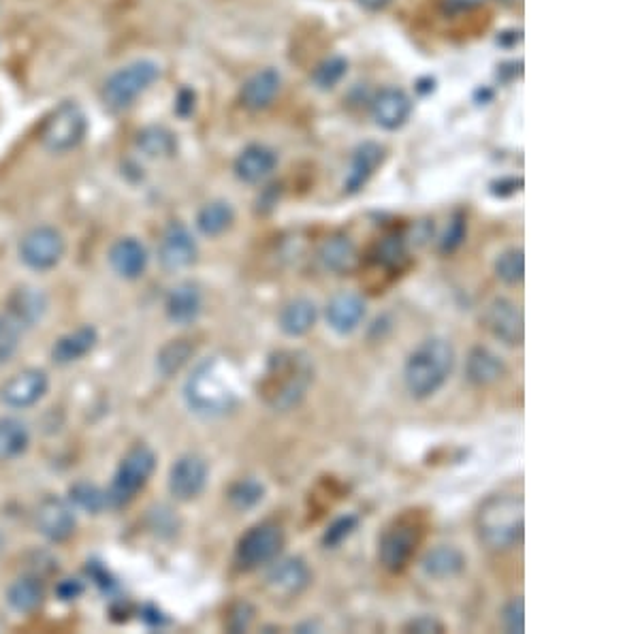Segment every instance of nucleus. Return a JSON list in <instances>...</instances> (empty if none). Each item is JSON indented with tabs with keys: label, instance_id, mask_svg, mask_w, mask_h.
Instances as JSON below:
<instances>
[{
	"label": "nucleus",
	"instance_id": "obj_1",
	"mask_svg": "<svg viewBox=\"0 0 640 634\" xmlns=\"http://www.w3.org/2000/svg\"><path fill=\"white\" fill-rule=\"evenodd\" d=\"M314 380V363L301 351H280L269 359L259 395L274 410H291L303 398Z\"/></svg>",
	"mask_w": 640,
	"mask_h": 634
},
{
	"label": "nucleus",
	"instance_id": "obj_2",
	"mask_svg": "<svg viewBox=\"0 0 640 634\" xmlns=\"http://www.w3.org/2000/svg\"><path fill=\"white\" fill-rule=\"evenodd\" d=\"M455 368V348L442 338H429L414 348L404 368V383L414 400L438 393Z\"/></svg>",
	"mask_w": 640,
	"mask_h": 634
},
{
	"label": "nucleus",
	"instance_id": "obj_3",
	"mask_svg": "<svg viewBox=\"0 0 640 634\" xmlns=\"http://www.w3.org/2000/svg\"><path fill=\"white\" fill-rule=\"evenodd\" d=\"M523 500L512 494L489 496L476 513L480 543L491 551H506L521 543L525 528Z\"/></svg>",
	"mask_w": 640,
	"mask_h": 634
},
{
	"label": "nucleus",
	"instance_id": "obj_4",
	"mask_svg": "<svg viewBox=\"0 0 640 634\" xmlns=\"http://www.w3.org/2000/svg\"><path fill=\"white\" fill-rule=\"evenodd\" d=\"M184 398L190 410L203 417H220L235 406V389L224 376V363L218 357L205 359L192 370L184 385Z\"/></svg>",
	"mask_w": 640,
	"mask_h": 634
},
{
	"label": "nucleus",
	"instance_id": "obj_5",
	"mask_svg": "<svg viewBox=\"0 0 640 634\" xmlns=\"http://www.w3.org/2000/svg\"><path fill=\"white\" fill-rule=\"evenodd\" d=\"M160 77V67L154 60H135L131 65L111 73L101 90V99L111 112H124Z\"/></svg>",
	"mask_w": 640,
	"mask_h": 634
},
{
	"label": "nucleus",
	"instance_id": "obj_6",
	"mask_svg": "<svg viewBox=\"0 0 640 634\" xmlns=\"http://www.w3.org/2000/svg\"><path fill=\"white\" fill-rule=\"evenodd\" d=\"M88 133V118L75 101H64L52 109L41 124L39 141L47 152L64 154L82 144Z\"/></svg>",
	"mask_w": 640,
	"mask_h": 634
},
{
	"label": "nucleus",
	"instance_id": "obj_7",
	"mask_svg": "<svg viewBox=\"0 0 640 634\" xmlns=\"http://www.w3.org/2000/svg\"><path fill=\"white\" fill-rule=\"evenodd\" d=\"M154 468L156 455L148 447L139 445L128 451L116 472L114 483H111L107 491L109 506H124L131 502L139 494V489L146 487Z\"/></svg>",
	"mask_w": 640,
	"mask_h": 634
},
{
	"label": "nucleus",
	"instance_id": "obj_8",
	"mask_svg": "<svg viewBox=\"0 0 640 634\" xmlns=\"http://www.w3.org/2000/svg\"><path fill=\"white\" fill-rule=\"evenodd\" d=\"M421 523L412 517L397 519L384 530L378 545V560L389 573H402L421 545Z\"/></svg>",
	"mask_w": 640,
	"mask_h": 634
},
{
	"label": "nucleus",
	"instance_id": "obj_9",
	"mask_svg": "<svg viewBox=\"0 0 640 634\" xmlns=\"http://www.w3.org/2000/svg\"><path fill=\"white\" fill-rule=\"evenodd\" d=\"M284 547V532L278 523H259L239 538L235 562L242 570H254L274 562Z\"/></svg>",
	"mask_w": 640,
	"mask_h": 634
},
{
	"label": "nucleus",
	"instance_id": "obj_10",
	"mask_svg": "<svg viewBox=\"0 0 640 634\" xmlns=\"http://www.w3.org/2000/svg\"><path fill=\"white\" fill-rule=\"evenodd\" d=\"M64 255V240L54 227H37L24 235L20 257L32 269H52Z\"/></svg>",
	"mask_w": 640,
	"mask_h": 634
},
{
	"label": "nucleus",
	"instance_id": "obj_11",
	"mask_svg": "<svg viewBox=\"0 0 640 634\" xmlns=\"http://www.w3.org/2000/svg\"><path fill=\"white\" fill-rule=\"evenodd\" d=\"M485 327L491 331L493 338H498L506 346H521L525 327L521 308L506 297H495L485 310Z\"/></svg>",
	"mask_w": 640,
	"mask_h": 634
},
{
	"label": "nucleus",
	"instance_id": "obj_12",
	"mask_svg": "<svg viewBox=\"0 0 640 634\" xmlns=\"http://www.w3.org/2000/svg\"><path fill=\"white\" fill-rule=\"evenodd\" d=\"M207 483V464L199 455H184L171 466L169 491L182 502L195 500Z\"/></svg>",
	"mask_w": 640,
	"mask_h": 634
},
{
	"label": "nucleus",
	"instance_id": "obj_13",
	"mask_svg": "<svg viewBox=\"0 0 640 634\" xmlns=\"http://www.w3.org/2000/svg\"><path fill=\"white\" fill-rule=\"evenodd\" d=\"M158 259H160V265L169 269V272L192 265V261L197 259L195 237H192L190 231L180 223L169 225L158 246Z\"/></svg>",
	"mask_w": 640,
	"mask_h": 634
},
{
	"label": "nucleus",
	"instance_id": "obj_14",
	"mask_svg": "<svg viewBox=\"0 0 640 634\" xmlns=\"http://www.w3.org/2000/svg\"><path fill=\"white\" fill-rule=\"evenodd\" d=\"M412 114V99L402 88H384L372 101V116L384 131H397Z\"/></svg>",
	"mask_w": 640,
	"mask_h": 634
},
{
	"label": "nucleus",
	"instance_id": "obj_15",
	"mask_svg": "<svg viewBox=\"0 0 640 634\" xmlns=\"http://www.w3.org/2000/svg\"><path fill=\"white\" fill-rule=\"evenodd\" d=\"M47 391V376L41 370H24L11 376L0 387V400L11 408H28L37 404Z\"/></svg>",
	"mask_w": 640,
	"mask_h": 634
},
{
	"label": "nucleus",
	"instance_id": "obj_16",
	"mask_svg": "<svg viewBox=\"0 0 640 634\" xmlns=\"http://www.w3.org/2000/svg\"><path fill=\"white\" fill-rule=\"evenodd\" d=\"M37 528L45 538H50L54 543L67 541L75 532V513L69 502L54 496L45 498L37 511Z\"/></svg>",
	"mask_w": 640,
	"mask_h": 634
},
{
	"label": "nucleus",
	"instance_id": "obj_17",
	"mask_svg": "<svg viewBox=\"0 0 640 634\" xmlns=\"http://www.w3.org/2000/svg\"><path fill=\"white\" fill-rule=\"evenodd\" d=\"M365 301L355 293H338L325 310L327 325L338 336H350L365 319Z\"/></svg>",
	"mask_w": 640,
	"mask_h": 634
},
{
	"label": "nucleus",
	"instance_id": "obj_18",
	"mask_svg": "<svg viewBox=\"0 0 640 634\" xmlns=\"http://www.w3.org/2000/svg\"><path fill=\"white\" fill-rule=\"evenodd\" d=\"M278 165L276 152L263 144H250L235 158V176L246 184H259L274 173Z\"/></svg>",
	"mask_w": 640,
	"mask_h": 634
},
{
	"label": "nucleus",
	"instance_id": "obj_19",
	"mask_svg": "<svg viewBox=\"0 0 640 634\" xmlns=\"http://www.w3.org/2000/svg\"><path fill=\"white\" fill-rule=\"evenodd\" d=\"M280 86H282V77L276 69L256 71L244 82L242 92H239V101H242V105L250 109V112H261V109H267L271 103H274V99L280 92Z\"/></svg>",
	"mask_w": 640,
	"mask_h": 634
},
{
	"label": "nucleus",
	"instance_id": "obj_20",
	"mask_svg": "<svg viewBox=\"0 0 640 634\" xmlns=\"http://www.w3.org/2000/svg\"><path fill=\"white\" fill-rule=\"evenodd\" d=\"M384 161V148L376 141H365L361 144L355 154H352L348 176L344 182V190L348 195H355L359 190L370 182V178L376 173V169Z\"/></svg>",
	"mask_w": 640,
	"mask_h": 634
},
{
	"label": "nucleus",
	"instance_id": "obj_21",
	"mask_svg": "<svg viewBox=\"0 0 640 634\" xmlns=\"http://www.w3.org/2000/svg\"><path fill=\"white\" fill-rule=\"evenodd\" d=\"M310 568L301 558H286L269 570L267 583L276 594L297 596L310 585Z\"/></svg>",
	"mask_w": 640,
	"mask_h": 634
},
{
	"label": "nucleus",
	"instance_id": "obj_22",
	"mask_svg": "<svg viewBox=\"0 0 640 634\" xmlns=\"http://www.w3.org/2000/svg\"><path fill=\"white\" fill-rule=\"evenodd\" d=\"M109 263L118 276L135 280L146 272L148 252L141 242L135 240V237H124V240H118L114 246H111Z\"/></svg>",
	"mask_w": 640,
	"mask_h": 634
},
{
	"label": "nucleus",
	"instance_id": "obj_23",
	"mask_svg": "<svg viewBox=\"0 0 640 634\" xmlns=\"http://www.w3.org/2000/svg\"><path fill=\"white\" fill-rule=\"evenodd\" d=\"M318 259L327 272L344 276L357 269L359 252H357V246L352 244L346 235H333L323 246H320Z\"/></svg>",
	"mask_w": 640,
	"mask_h": 634
},
{
	"label": "nucleus",
	"instance_id": "obj_24",
	"mask_svg": "<svg viewBox=\"0 0 640 634\" xmlns=\"http://www.w3.org/2000/svg\"><path fill=\"white\" fill-rule=\"evenodd\" d=\"M318 319V308L312 299L297 297L282 308L278 325L282 329V334L288 338H301L306 336L308 331L316 325Z\"/></svg>",
	"mask_w": 640,
	"mask_h": 634
},
{
	"label": "nucleus",
	"instance_id": "obj_25",
	"mask_svg": "<svg viewBox=\"0 0 640 634\" xmlns=\"http://www.w3.org/2000/svg\"><path fill=\"white\" fill-rule=\"evenodd\" d=\"M506 374L504 361L485 346H474L466 359V376L472 385L487 387Z\"/></svg>",
	"mask_w": 640,
	"mask_h": 634
},
{
	"label": "nucleus",
	"instance_id": "obj_26",
	"mask_svg": "<svg viewBox=\"0 0 640 634\" xmlns=\"http://www.w3.org/2000/svg\"><path fill=\"white\" fill-rule=\"evenodd\" d=\"M45 310L47 297L39 289L22 287L9 297V319L18 323V327H32L43 319Z\"/></svg>",
	"mask_w": 640,
	"mask_h": 634
},
{
	"label": "nucleus",
	"instance_id": "obj_27",
	"mask_svg": "<svg viewBox=\"0 0 640 634\" xmlns=\"http://www.w3.org/2000/svg\"><path fill=\"white\" fill-rule=\"evenodd\" d=\"M201 293L195 284L184 282L175 287L167 297V314L173 323L178 325H190L197 321L201 314Z\"/></svg>",
	"mask_w": 640,
	"mask_h": 634
},
{
	"label": "nucleus",
	"instance_id": "obj_28",
	"mask_svg": "<svg viewBox=\"0 0 640 634\" xmlns=\"http://www.w3.org/2000/svg\"><path fill=\"white\" fill-rule=\"evenodd\" d=\"M466 568V556L451 545H438L429 549L423 558V570L434 579H451L463 573Z\"/></svg>",
	"mask_w": 640,
	"mask_h": 634
},
{
	"label": "nucleus",
	"instance_id": "obj_29",
	"mask_svg": "<svg viewBox=\"0 0 640 634\" xmlns=\"http://www.w3.org/2000/svg\"><path fill=\"white\" fill-rule=\"evenodd\" d=\"M94 344H96V331L92 327H79L71 331V334L62 336L54 344L52 357L56 363H71L90 353Z\"/></svg>",
	"mask_w": 640,
	"mask_h": 634
},
{
	"label": "nucleus",
	"instance_id": "obj_30",
	"mask_svg": "<svg viewBox=\"0 0 640 634\" xmlns=\"http://www.w3.org/2000/svg\"><path fill=\"white\" fill-rule=\"evenodd\" d=\"M137 148L150 158H169L178 152V139L165 126H146L137 133Z\"/></svg>",
	"mask_w": 640,
	"mask_h": 634
},
{
	"label": "nucleus",
	"instance_id": "obj_31",
	"mask_svg": "<svg viewBox=\"0 0 640 634\" xmlns=\"http://www.w3.org/2000/svg\"><path fill=\"white\" fill-rule=\"evenodd\" d=\"M7 602L13 611L32 613L43 602V583L37 577H22L7 590Z\"/></svg>",
	"mask_w": 640,
	"mask_h": 634
},
{
	"label": "nucleus",
	"instance_id": "obj_32",
	"mask_svg": "<svg viewBox=\"0 0 640 634\" xmlns=\"http://www.w3.org/2000/svg\"><path fill=\"white\" fill-rule=\"evenodd\" d=\"M235 220V212L227 201H212L201 208L197 214V227L203 235L216 237L227 231Z\"/></svg>",
	"mask_w": 640,
	"mask_h": 634
},
{
	"label": "nucleus",
	"instance_id": "obj_33",
	"mask_svg": "<svg viewBox=\"0 0 640 634\" xmlns=\"http://www.w3.org/2000/svg\"><path fill=\"white\" fill-rule=\"evenodd\" d=\"M28 430L18 419H0V459H13L26 451Z\"/></svg>",
	"mask_w": 640,
	"mask_h": 634
},
{
	"label": "nucleus",
	"instance_id": "obj_34",
	"mask_svg": "<svg viewBox=\"0 0 640 634\" xmlns=\"http://www.w3.org/2000/svg\"><path fill=\"white\" fill-rule=\"evenodd\" d=\"M192 353H195V346H192L188 340H171L169 344L160 348L158 361H156L158 372L167 378L178 374L186 366Z\"/></svg>",
	"mask_w": 640,
	"mask_h": 634
},
{
	"label": "nucleus",
	"instance_id": "obj_35",
	"mask_svg": "<svg viewBox=\"0 0 640 634\" xmlns=\"http://www.w3.org/2000/svg\"><path fill=\"white\" fill-rule=\"evenodd\" d=\"M495 274L504 282L515 287V284L523 282L525 276V257L521 248H508L495 261Z\"/></svg>",
	"mask_w": 640,
	"mask_h": 634
},
{
	"label": "nucleus",
	"instance_id": "obj_36",
	"mask_svg": "<svg viewBox=\"0 0 640 634\" xmlns=\"http://www.w3.org/2000/svg\"><path fill=\"white\" fill-rule=\"evenodd\" d=\"M263 496H265V487L254 479H244L229 489V500L237 511L252 509V506H256L263 500Z\"/></svg>",
	"mask_w": 640,
	"mask_h": 634
},
{
	"label": "nucleus",
	"instance_id": "obj_37",
	"mask_svg": "<svg viewBox=\"0 0 640 634\" xmlns=\"http://www.w3.org/2000/svg\"><path fill=\"white\" fill-rule=\"evenodd\" d=\"M71 500L79 506V509H84L88 513H101L105 506H109L107 491L99 489L96 485H90V483L75 485L71 489Z\"/></svg>",
	"mask_w": 640,
	"mask_h": 634
},
{
	"label": "nucleus",
	"instance_id": "obj_38",
	"mask_svg": "<svg viewBox=\"0 0 640 634\" xmlns=\"http://www.w3.org/2000/svg\"><path fill=\"white\" fill-rule=\"evenodd\" d=\"M346 69H348V62L340 56H333V58L325 60L323 65L316 67V71L312 75V82L320 90H331L346 75Z\"/></svg>",
	"mask_w": 640,
	"mask_h": 634
},
{
	"label": "nucleus",
	"instance_id": "obj_39",
	"mask_svg": "<svg viewBox=\"0 0 640 634\" xmlns=\"http://www.w3.org/2000/svg\"><path fill=\"white\" fill-rule=\"evenodd\" d=\"M359 528V517L357 515H342L335 519L331 526L325 530L323 534V545L327 549H335L340 547L346 538Z\"/></svg>",
	"mask_w": 640,
	"mask_h": 634
},
{
	"label": "nucleus",
	"instance_id": "obj_40",
	"mask_svg": "<svg viewBox=\"0 0 640 634\" xmlns=\"http://www.w3.org/2000/svg\"><path fill=\"white\" fill-rule=\"evenodd\" d=\"M406 240L402 235H389L384 237V240L378 244V250H376V257H378V263L387 265V267H397L399 263H402L406 259Z\"/></svg>",
	"mask_w": 640,
	"mask_h": 634
},
{
	"label": "nucleus",
	"instance_id": "obj_41",
	"mask_svg": "<svg viewBox=\"0 0 640 634\" xmlns=\"http://www.w3.org/2000/svg\"><path fill=\"white\" fill-rule=\"evenodd\" d=\"M20 346V327L9 316H0V363L11 359Z\"/></svg>",
	"mask_w": 640,
	"mask_h": 634
},
{
	"label": "nucleus",
	"instance_id": "obj_42",
	"mask_svg": "<svg viewBox=\"0 0 640 634\" xmlns=\"http://www.w3.org/2000/svg\"><path fill=\"white\" fill-rule=\"evenodd\" d=\"M466 231H468L466 216L459 212L453 216L451 223H448V229L440 242V250L444 252V255H451V252H455L463 244V240H466Z\"/></svg>",
	"mask_w": 640,
	"mask_h": 634
},
{
	"label": "nucleus",
	"instance_id": "obj_43",
	"mask_svg": "<svg viewBox=\"0 0 640 634\" xmlns=\"http://www.w3.org/2000/svg\"><path fill=\"white\" fill-rule=\"evenodd\" d=\"M502 622H504V628L512 634H521L525 630L523 598H512L510 602H506V607L502 611Z\"/></svg>",
	"mask_w": 640,
	"mask_h": 634
},
{
	"label": "nucleus",
	"instance_id": "obj_44",
	"mask_svg": "<svg viewBox=\"0 0 640 634\" xmlns=\"http://www.w3.org/2000/svg\"><path fill=\"white\" fill-rule=\"evenodd\" d=\"M254 617V609L248 605V602H239L237 607H233L231 615H229V630L231 632H244Z\"/></svg>",
	"mask_w": 640,
	"mask_h": 634
},
{
	"label": "nucleus",
	"instance_id": "obj_45",
	"mask_svg": "<svg viewBox=\"0 0 640 634\" xmlns=\"http://www.w3.org/2000/svg\"><path fill=\"white\" fill-rule=\"evenodd\" d=\"M406 632H419V634H429V632H444V624L438 622L436 617L431 615H419L414 617V620H410L406 626H404Z\"/></svg>",
	"mask_w": 640,
	"mask_h": 634
},
{
	"label": "nucleus",
	"instance_id": "obj_46",
	"mask_svg": "<svg viewBox=\"0 0 640 634\" xmlns=\"http://www.w3.org/2000/svg\"><path fill=\"white\" fill-rule=\"evenodd\" d=\"M521 184H523V182L517 180V178H504V180H498V182L491 184V193H493L495 197H508V195H512V193H517Z\"/></svg>",
	"mask_w": 640,
	"mask_h": 634
},
{
	"label": "nucleus",
	"instance_id": "obj_47",
	"mask_svg": "<svg viewBox=\"0 0 640 634\" xmlns=\"http://www.w3.org/2000/svg\"><path fill=\"white\" fill-rule=\"evenodd\" d=\"M192 109H195V92L182 90L178 94V99H175V112H178L180 116H188V114H192Z\"/></svg>",
	"mask_w": 640,
	"mask_h": 634
},
{
	"label": "nucleus",
	"instance_id": "obj_48",
	"mask_svg": "<svg viewBox=\"0 0 640 634\" xmlns=\"http://www.w3.org/2000/svg\"><path fill=\"white\" fill-rule=\"evenodd\" d=\"M56 592H58V596L62 600H73V598H77L79 594H82V583L75 581V579H67V581H62L58 585Z\"/></svg>",
	"mask_w": 640,
	"mask_h": 634
},
{
	"label": "nucleus",
	"instance_id": "obj_49",
	"mask_svg": "<svg viewBox=\"0 0 640 634\" xmlns=\"http://www.w3.org/2000/svg\"><path fill=\"white\" fill-rule=\"evenodd\" d=\"M357 3L367 11H382L384 7L391 5V0H357Z\"/></svg>",
	"mask_w": 640,
	"mask_h": 634
},
{
	"label": "nucleus",
	"instance_id": "obj_50",
	"mask_svg": "<svg viewBox=\"0 0 640 634\" xmlns=\"http://www.w3.org/2000/svg\"><path fill=\"white\" fill-rule=\"evenodd\" d=\"M448 7L455 9V11H463V9H472L476 5L483 3V0H446Z\"/></svg>",
	"mask_w": 640,
	"mask_h": 634
}]
</instances>
